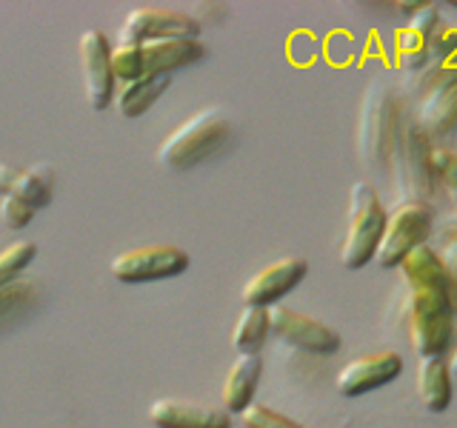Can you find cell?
Wrapping results in <instances>:
<instances>
[{
    "mask_svg": "<svg viewBox=\"0 0 457 428\" xmlns=\"http://www.w3.org/2000/svg\"><path fill=\"white\" fill-rule=\"evenodd\" d=\"M454 334H457V300H454Z\"/></svg>",
    "mask_w": 457,
    "mask_h": 428,
    "instance_id": "obj_32",
    "label": "cell"
},
{
    "mask_svg": "<svg viewBox=\"0 0 457 428\" xmlns=\"http://www.w3.org/2000/svg\"><path fill=\"white\" fill-rule=\"evenodd\" d=\"M189 251L180 246H169V243H157V246H140L120 251L112 257L109 271L114 280L137 285V283H154V280H169L178 277L189 268Z\"/></svg>",
    "mask_w": 457,
    "mask_h": 428,
    "instance_id": "obj_7",
    "label": "cell"
},
{
    "mask_svg": "<svg viewBox=\"0 0 457 428\" xmlns=\"http://www.w3.org/2000/svg\"><path fill=\"white\" fill-rule=\"evenodd\" d=\"M263 374V360L261 354H240L237 360L228 366L220 389V408L228 414H243L254 403L257 383Z\"/></svg>",
    "mask_w": 457,
    "mask_h": 428,
    "instance_id": "obj_17",
    "label": "cell"
},
{
    "mask_svg": "<svg viewBox=\"0 0 457 428\" xmlns=\"http://www.w3.org/2000/svg\"><path fill=\"white\" fill-rule=\"evenodd\" d=\"M449 371H452V377L457 380V351L452 354V363H449Z\"/></svg>",
    "mask_w": 457,
    "mask_h": 428,
    "instance_id": "obj_31",
    "label": "cell"
},
{
    "mask_svg": "<svg viewBox=\"0 0 457 428\" xmlns=\"http://www.w3.org/2000/svg\"><path fill=\"white\" fill-rule=\"evenodd\" d=\"M452 6H454V9H457V0H452Z\"/></svg>",
    "mask_w": 457,
    "mask_h": 428,
    "instance_id": "obj_33",
    "label": "cell"
},
{
    "mask_svg": "<svg viewBox=\"0 0 457 428\" xmlns=\"http://www.w3.org/2000/svg\"><path fill=\"white\" fill-rule=\"evenodd\" d=\"M140 57H143V78L171 75V71L204 61L206 46L200 37L152 40V43H140Z\"/></svg>",
    "mask_w": 457,
    "mask_h": 428,
    "instance_id": "obj_15",
    "label": "cell"
},
{
    "mask_svg": "<svg viewBox=\"0 0 457 428\" xmlns=\"http://www.w3.org/2000/svg\"><path fill=\"white\" fill-rule=\"evenodd\" d=\"M403 120L400 97L389 83L375 80L363 95L361 120H357V152L369 166H392L395 143Z\"/></svg>",
    "mask_w": 457,
    "mask_h": 428,
    "instance_id": "obj_2",
    "label": "cell"
},
{
    "mask_svg": "<svg viewBox=\"0 0 457 428\" xmlns=\"http://www.w3.org/2000/svg\"><path fill=\"white\" fill-rule=\"evenodd\" d=\"M78 57H80V71H83V86H86V100L89 109L106 111L114 103V83L112 75V43L100 29H86L78 40Z\"/></svg>",
    "mask_w": 457,
    "mask_h": 428,
    "instance_id": "obj_9",
    "label": "cell"
},
{
    "mask_svg": "<svg viewBox=\"0 0 457 428\" xmlns=\"http://www.w3.org/2000/svg\"><path fill=\"white\" fill-rule=\"evenodd\" d=\"M169 86H171V75H154V78H140L135 83H123L114 89V106H118L120 118L135 120L140 114H146L166 95Z\"/></svg>",
    "mask_w": 457,
    "mask_h": 428,
    "instance_id": "obj_20",
    "label": "cell"
},
{
    "mask_svg": "<svg viewBox=\"0 0 457 428\" xmlns=\"http://www.w3.org/2000/svg\"><path fill=\"white\" fill-rule=\"evenodd\" d=\"M414 120L432 140L457 132V78H446L432 86L423 95Z\"/></svg>",
    "mask_w": 457,
    "mask_h": 428,
    "instance_id": "obj_16",
    "label": "cell"
},
{
    "mask_svg": "<svg viewBox=\"0 0 457 428\" xmlns=\"http://www.w3.org/2000/svg\"><path fill=\"white\" fill-rule=\"evenodd\" d=\"M35 257H37V246L32 240L12 243L9 249L0 251V283L26 275V268L35 263Z\"/></svg>",
    "mask_w": 457,
    "mask_h": 428,
    "instance_id": "obj_24",
    "label": "cell"
},
{
    "mask_svg": "<svg viewBox=\"0 0 457 428\" xmlns=\"http://www.w3.org/2000/svg\"><path fill=\"white\" fill-rule=\"evenodd\" d=\"M154 428H232V414L220 406L192 403V399H154L149 406Z\"/></svg>",
    "mask_w": 457,
    "mask_h": 428,
    "instance_id": "obj_14",
    "label": "cell"
},
{
    "mask_svg": "<svg viewBox=\"0 0 457 428\" xmlns=\"http://www.w3.org/2000/svg\"><path fill=\"white\" fill-rule=\"evenodd\" d=\"M432 226H435V209L432 206L418 203V200H403V203H397L389 211V218H386L383 240L378 246L375 260L383 268L400 266L409 251H414L428 240Z\"/></svg>",
    "mask_w": 457,
    "mask_h": 428,
    "instance_id": "obj_6",
    "label": "cell"
},
{
    "mask_svg": "<svg viewBox=\"0 0 457 428\" xmlns=\"http://www.w3.org/2000/svg\"><path fill=\"white\" fill-rule=\"evenodd\" d=\"M392 163L397 171V189L406 194V200H418V203L432 206V200L440 192V183L435 175V146L420 123L414 118L400 120V132L395 143Z\"/></svg>",
    "mask_w": 457,
    "mask_h": 428,
    "instance_id": "obj_3",
    "label": "cell"
},
{
    "mask_svg": "<svg viewBox=\"0 0 457 428\" xmlns=\"http://www.w3.org/2000/svg\"><path fill=\"white\" fill-rule=\"evenodd\" d=\"M118 43H152V40H171V37H197L200 21L189 12L169 9V6H135L120 23Z\"/></svg>",
    "mask_w": 457,
    "mask_h": 428,
    "instance_id": "obj_8",
    "label": "cell"
},
{
    "mask_svg": "<svg viewBox=\"0 0 457 428\" xmlns=\"http://www.w3.org/2000/svg\"><path fill=\"white\" fill-rule=\"evenodd\" d=\"M40 294H43L40 280L26 277V275L0 283V328H9L14 320H21L29 309H35Z\"/></svg>",
    "mask_w": 457,
    "mask_h": 428,
    "instance_id": "obj_21",
    "label": "cell"
},
{
    "mask_svg": "<svg viewBox=\"0 0 457 428\" xmlns=\"http://www.w3.org/2000/svg\"><path fill=\"white\" fill-rule=\"evenodd\" d=\"M400 275H403L409 289H437L454 297V285L446 266H443L437 249H432L428 243L409 251L400 263Z\"/></svg>",
    "mask_w": 457,
    "mask_h": 428,
    "instance_id": "obj_18",
    "label": "cell"
},
{
    "mask_svg": "<svg viewBox=\"0 0 457 428\" xmlns=\"http://www.w3.org/2000/svg\"><path fill=\"white\" fill-rule=\"evenodd\" d=\"M32 220H35V209L29 203H23L21 197H14V194L0 197V223H4L6 228L21 232V228H26Z\"/></svg>",
    "mask_w": 457,
    "mask_h": 428,
    "instance_id": "obj_27",
    "label": "cell"
},
{
    "mask_svg": "<svg viewBox=\"0 0 457 428\" xmlns=\"http://www.w3.org/2000/svg\"><path fill=\"white\" fill-rule=\"evenodd\" d=\"M271 334V314L263 306H246L232 328V346L237 354H257Z\"/></svg>",
    "mask_w": 457,
    "mask_h": 428,
    "instance_id": "obj_23",
    "label": "cell"
},
{
    "mask_svg": "<svg viewBox=\"0 0 457 428\" xmlns=\"http://www.w3.org/2000/svg\"><path fill=\"white\" fill-rule=\"evenodd\" d=\"M406 328L414 354L443 357L454 337V303L452 294L437 289H409L403 300Z\"/></svg>",
    "mask_w": 457,
    "mask_h": 428,
    "instance_id": "obj_4",
    "label": "cell"
},
{
    "mask_svg": "<svg viewBox=\"0 0 457 428\" xmlns=\"http://www.w3.org/2000/svg\"><path fill=\"white\" fill-rule=\"evenodd\" d=\"M440 29V12L432 4H423L411 14L406 26L395 32V57L397 66L406 71H423L432 57V40Z\"/></svg>",
    "mask_w": 457,
    "mask_h": 428,
    "instance_id": "obj_13",
    "label": "cell"
},
{
    "mask_svg": "<svg viewBox=\"0 0 457 428\" xmlns=\"http://www.w3.org/2000/svg\"><path fill=\"white\" fill-rule=\"evenodd\" d=\"M269 314H271V334L300 351L335 354L340 349V334L335 328L309 317V314H300L286 306H271Z\"/></svg>",
    "mask_w": 457,
    "mask_h": 428,
    "instance_id": "obj_10",
    "label": "cell"
},
{
    "mask_svg": "<svg viewBox=\"0 0 457 428\" xmlns=\"http://www.w3.org/2000/svg\"><path fill=\"white\" fill-rule=\"evenodd\" d=\"M309 275V260L306 257H280V260L269 263L257 275H252L243 285V303L246 306H263L271 309L280 300L295 292L303 277Z\"/></svg>",
    "mask_w": 457,
    "mask_h": 428,
    "instance_id": "obj_11",
    "label": "cell"
},
{
    "mask_svg": "<svg viewBox=\"0 0 457 428\" xmlns=\"http://www.w3.org/2000/svg\"><path fill=\"white\" fill-rule=\"evenodd\" d=\"M454 377L449 371L446 357H423L418 366V394L426 411L440 414L452 403Z\"/></svg>",
    "mask_w": 457,
    "mask_h": 428,
    "instance_id": "obj_19",
    "label": "cell"
},
{
    "mask_svg": "<svg viewBox=\"0 0 457 428\" xmlns=\"http://www.w3.org/2000/svg\"><path fill=\"white\" fill-rule=\"evenodd\" d=\"M9 194L21 197L23 203H29L35 211L43 209V206H49L52 197H54V169L49 163H37V166L21 169Z\"/></svg>",
    "mask_w": 457,
    "mask_h": 428,
    "instance_id": "obj_22",
    "label": "cell"
},
{
    "mask_svg": "<svg viewBox=\"0 0 457 428\" xmlns=\"http://www.w3.org/2000/svg\"><path fill=\"white\" fill-rule=\"evenodd\" d=\"M386 218H389V211L380 203L375 185L357 180L349 197V228L340 243V263L349 271L363 268L378 257Z\"/></svg>",
    "mask_w": 457,
    "mask_h": 428,
    "instance_id": "obj_5",
    "label": "cell"
},
{
    "mask_svg": "<svg viewBox=\"0 0 457 428\" xmlns=\"http://www.w3.org/2000/svg\"><path fill=\"white\" fill-rule=\"evenodd\" d=\"M437 254H440V260H443V266H446L449 277H452V285H454L452 303H454V300H457V223H452V226L443 228V237H440V249H437Z\"/></svg>",
    "mask_w": 457,
    "mask_h": 428,
    "instance_id": "obj_29",
    "label": "cell"
},
{
    "mask_svg": "<svg viewBox=\"0 0 457 428\" xmlns=\"http://www.w3.org/2000/svg\"><path fill=\"white\" fill-rule=\"evenodd\" d=\"M400 374H403V357L392 349H386L375 354H363V357H357V360L346 363L337 371L335 385L343 397H363L369 391L380 389V385L392 383Z\"/></svg>",
    "mask_w": 457,
    "mask_h": 428,
    "instance_id": "obj_12",
    "label": "cell"
},
{
    "mask_svg": "<svg viewBox=\"0 0 457 428\" xmlns=\"http://www.w3.org/2000/svg\"><path fill=\"white\" fill-rule=\"evenodd\" d=\"M112 75L118 86L140 80L143 78L140 46H132V43H118V46H112Z\"/></svg>",
    "mask_w": 457,
    "mask_h": 428,
    "instance_id": "obj_25",
    "label": "cell"
},
{
    "mask_svg": "<svg viewBox=\"0 0 457 428\" xmlns=\"http://www.w3.org/2000/svg\"><path fill=\"white\" fill-rule=\"evenodd\" d=\"M435 175L443 189H449L452 200L457 203V152L435 146Z\"/></svg>",
    "mask_w": 457,
    "mask_h": 428,
    "instance_id": "obj_28",
    "label": "cell"
},
{
    "mask_svg": "<svg viewBox=\"0 0 457 428\" xmlns=\"http://www.w3.org/2000/svg\"><path fill=\"white\" fill-rule=\"evenodd\" d=\"M228 137H232V120L220 109H204L192 114L189 120H183L175 132H171L161 149H157V163L171 171L195 169L197 163L209 160L212 154H218Z\"/></svg>",
    "mask_w": 457,
    "mask_h": 428,
    "instance_id": "obj_1",
    "label": "cell"
},
{
    "mask_svg": "<svg viewBox=\"0 0 457 428\" xmlns=\"http://www.w3.org/2000/svg\"><path fill=\"white\" fill-rule=\"evenodd\" d=\"M240 423H243V428H306L303 423L286 417V414L269 408L263 403H252L240 414Z\"/></svg>",
    "mask_w": 457,
    "mask_h": 428,
    "instance_id": "obj_26",
    "label": "cell"
},
{
    "mask_svg": "<svg viewBox=\"0 0 457 428\" xmlns=\"http://www.w3.org/2000/svg\"><path fill=\"white\" fill-rule=\"evenodd\" d=\"M18 171L21 169H14V166H6V163H0V197L9 194L12 192V185H14V177H18Z\"/></svg>",
    "mask_w": 457,
    "mask_h": 428,
    "instance_id": "obj_30",
    "label": "cell"
}]
</instances>
